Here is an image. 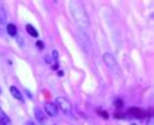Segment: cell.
I'll return each mask as SVG.
<instances>
[{
  "label": "cell",
  "instance_id": "cell-6",
  "mask_svg": "<svg viewBox=\"0 0 154 125\" xmlns=\"http://www.w3.org/2000/svg\"><path fill=\"white\" fill-rule=\"evenodd\" d=\"M9 91H11V94H12V95L16 98L17 100H22V102H24V97H22V94L20 93V90H18L16 86H11Z\"/></svg>",
  "mask_w": 154,
  "mask_h": 125
},
{
  "label": "cell",
  "instance_id": "cell-18",
  "mask_svg": "<svg viewBox=\"0 0 154 125\" xmlns=\"http://www.w3.org/2000/svg\"><path fill=\"white\" fill-rule=\"evenodd\" d=\"M132 125H136V124H132Z\"/></svg>",
  "mask_w": 154,
  "mask_h": 125
},
{
  "label": "cell",
  "instance_id": "cell-7",
  "mask_svg": "<svg viewBox=\"0 0 154 125\" xmlns=\"http://www.w3.org/2000/svg\"><path fill=\"white\" fill-rule=\"evenodd\" d=\"M0 125H11V119L5 115L2 108H0Z\"/></svg>",
  "mask_w": 154,
  "mask_h": 125
},
{
  "label": "cell",
  "instance_id": "cell-12",
  "mask_svg": "<svg viewBox=\"0 0 154 125\" xmlns=\"http://www.w3.org/2000/svg\"><path fill=\"white\" fill-rule=\"evenodd\" d=\"M115 106H116L118 108H122L123 107V100L122 99H116L115 100Z\"/></svg>",
  "mask_w": 154,
  "mask_h": 125
},
{
  "label": "cell",
  "instance_id": "cell-3",
  "mask_svg": "<svg viewBox=\"0 0 154 125\" xmlns=\"http://www.w3.org/2000/svg\"><path fill=\"white\" fill-rule=\"evenodd\" d=\"M103 60H105L106 65L109 67L110 69H112V70H116L118 69L116 60H115V58L111 54H105V55H103Z\"/></svg>",
  "mask_w": 154,
  "mask_h": 125
},
{
  "label": "cell",
  "instance_id": "cell-14",
  "mask_svg": "<svg viewBox=\"0 0 154 125\" xmlns=\"http://www.w3.org/2000/svg\"><path fill=\"white\" fill-rule=\"evenodd\" d=\"M153 123H154V119H153V116H150V117H149V123H148V125H154Z\"/></svg>",
  "mask_w": 154,
  "mask_h": 125
},
{
  "label": "cell",
  "instance_id": "cell-10",
  "mask_svg": "<svg viewBox=\"0 0 154 125\" xmlns=\"http://www.w3.org/2000/svg\"><path fill=\"white\" fill-rule=\"evenodd\" d=\"M26 30H28V33H29L32 37H34V38L38 37V31L33 28V25H26Z\"/></svg>",
  "mask_w": 154,
  "mask_h": 125
},
{
  "label": "cell",
  "instance_id": "cell-17",
  "mask_svg": "<svg viewBox=\"0 0 154 125\" xmlns=\"http://www.w3.org/2000/svg\"><path fill=\"white\" fill-rule=\"evenodd\" d=\"M0 94H2V89H0Z\"/></svg>",
  "mask_w": 154,
  "mask_h": 125
},
{
  "label": "cell",
  "instance_id": "cell-5",
  "mask_svg": "<svg viewBox=\"0 0 154 125\" xmlns=\"http://www.w3.org/2000/svg\"><path fill=\"white\" fill-rule=\"evenodd\" d=\"M45 109H46V113H47L48 116H56L57 115V107L55 106V103H46Z\"/></svg>",
  "mask_w": 154,
  "mask_h": 125
},
{
  "label": "cell",
  "instance_id": "cell-8",
  "mask_svg": "<svg viewBox=\"0 0 154 125\" xmlns=\"http://www.w3.org/2000/svg\"><path fill=\"white\" fill-rule=\"evenodd\" d=\"M7 31H8V34H9L11 37H16L17 35V28H16V25L8 24V25H7Z\"/></svg>",
  "mask_w": 154,
  "mask_h": 125
},
{
  "label": "cell",
  "instance_id": "cell-15",
  "mask_svg": "<svg viewBox=\"0 0 154 125\" xmlns=\"http://www.w3.org/2000/svg\"><path fill=\"white\" fill-rule=\"evenodd\" d=\"M25 125H37V124L34 123V121H32V120H30V121H26V123H25Z\"/></svg>",
  "mask_w": 154,
  "mask_h": 125
},
{
  "label": "cell",
  "instance_id": "cell-16",
  "mask_svg": "<svg viewBox=\"0 0 154 125\" xmlns=\"http://www.w3.org/2000/svg\"><path fill=\"white\" fill-rule=\"evenodd\" d=\"M63 74H64V72H63V70H57V76H60V77H61Z\"/></svg>",
  "mask_w": 154,
  "mask_h": 125
},
{
  "label": "cell",
  "instance_id": "cell-4",
  "mask_svg": "<svg viewBox=\"0 0 154 125\" xmlns=\"http://www.w3.org/2000/svg\"><path fill=\"white\" fill-rule=\"evenodd\" d=\"M128 115L132 116V117H138V119H142V117L146 116V111H144V109L141 108H136V107H131L128 108Z\"/></svg>",
  "mask_w": 154,
  "mask_h": 125
},
{
  "label": "cell",
  "instance_id": "cell-11",
  "mask_svg": "<svg viewBox=\"0 0 154 125\" xmlns=\"http://www.w3.org/2000/svg\"><path fill=\"white\" fill-rule=\"evenodd\" d=\"M35 117H37V120L39 121V123H43L45 121V115L42 113V111L39 108H35Z\"/></svg>",
  "mask_w": 154,
  "mask_h": 125
},
{
  "label": "cell",
  "instance_id": "cell-2",
  "mask_svg": "<svg viewBox=\"0 0 154 125\" xmlns=\"http://www.w3.org/2000/svg\"><path fill=\"white\" fill-rule=\"evenodd\" d=\"M55 106H56L57 108H60L64 113H67V115H69V113H71L72 104L69 103V100L67 99V98H64V97H57L56 100H55Z\"/></svg>",
  "mask_w": 154,
  "mask_h": 125
},
{
  "label": "cell",
  "instance_id": "cell-13",
  "mask_svg": "<svg viewBox=\"0 0 154 125\" xmlns=\"http://www.w3.org/2000/svg\"><path fill=\"white\" fill-rule=\"evenodd\" d=\"M37 47L39 48V50H43V47H45V46H43V43H42L41 40H38V42H37Z\"/></svg>",
  "mask_w": 154,
  "mask_h": 125
},
{
  "label": "cell",
  "instance_id": "cell-9",
  "mask_svg": "<svg viewBox=\"0 0 154 125\" xmlns=\"http://www.w3.org/2000/svg\"><path fill=\"white\" fill-rule=\"evenodd\" d=\"M7 22V14L5 10L3 9V7H0V25H4Z\"/></svg>",
  "mask_w": 154,
  "mask_h": 125
},
{
  "label": "cell",
  "instance_id": "cell-1",
  "mask_svg": "<svg viewBox=\"0 0 154 125\" xmlns=\"http://www.w3.org/2000/svg\"><path fill=\"white\" fill-rule=\"evenodd\" d=\"M71 5V13H72V17L75 22L80 26L81 29H85L89 26V17L84 9L82 4L80 1H71L69 3Z\"/></svg>",
  "mask_w": 154,
  "mask_h": 125
}]
</instances>
